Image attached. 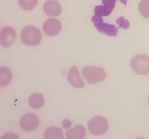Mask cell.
Instances as JSON below:
<instances>
[{
	"label": "cell",
	"instance_id": "obj_7",
	"mask_svg": "<svg viewBox=\"0 0 149 139\" xmlns=\"http://www.w3.org/2000/svg\"><path fill=\"white\" fill-rule=\"evenodd\" d=\"M16 32L13 28L6 26L0 31V44L4 48H8L13 44L16 39Z\"/></svg>",
	"mask_w": 149,
	"mask_h": 139
},
{
	"label": "cell",
	"instance_id": "obj_20",
	"mask_svg": "<svg viewBox=\"0 0 149 139\" xmlns=\"http://www.w3.org/2000/svg\"><path fill=\"white\" fill-rule=\"evenodd\" d=\"M0 139H19V137L14 133H11V132H8V133H4L2 136H1Z\"/></svg>",
	"mask_w": 149,
	"mask_h": 139
},
{
	"label": "cell",
	"instance_id": "obj_5",
	"mask_svg": "<svg viewBox=\"0 0 149 139\" xmlns=\"http://www.w3.org/2000/svg\"><path fill=\"white\" fill-rule=\"evenodd\" d=\"M92 22L95 27L97 28L100 33H105L109 36H116L118 33L119 28L116 27L114 25H111L109 23H103V19L102 16L98 14H95L92 17Z\"/></svg>",
	"mask_w": 149,
	"mask_h": 139
},
{
	"label": "cell",
	"instance_id": "obj_17",
	"mask_svg": "<svg viewBox=\"0 0 149 139\" xmlns=\"http://www.w3.org/2000/svg\"><path fill=\"white\" fill-rule=\"evenodd\" d=\"M116 1H118V0H102V3H103V5H104L109 11L112 12L113 10L114 9L115 6H116ZM119 1H120L124 5H126L128 0H119Z\"/></svg>",
	"mask_w": 149,
	"mask_h": 139
},
{
	"label": "cell",
	"instance_id": "obj_23",
	"mask_svg": "<svg viewBox=\"0 0 149 139\" xmlns=\"http://www.w3.org/2000/svg\"><path fill=\"white\" fill-rule=\"evenodd\" d=\"M148 104H149V98H148Z\"/></svg>",
	"mask_w": 149,
	"mask_h": 139
},
{
	"label": "cell",
	"instance_id": "obj_13",
	"mask_svg": "<svg viewBox=\"0 0 149 139\" xmlns=\"http://www.w3.org/2000/svg\"><path fill=\"white\" fill-rule=\"evenodd\" d=\"M13 74L9 67L6 66H1L0 67V85L6 86L12 81Z\"/></svg>",
	"mask_w": 149,
	"mask_h": 139
},
{
	"label": "cell",
	"instance_id": "obj_10",
	"mask_svg": "<svg viewBox=\"0 0 149 139\" xmlns=\"http://www.w3.org/2000/svg\"><path fill=\"white\" fill-rule=\"evenodd\" d=\"M43 10L47 15L58 17L61 14L62 7L56 0H47L44 4Z\"/></svg>",
	"mask_w": 149,
	"mask_h": 139
},
{
	"label": "cell",
	"instance_id": "obj_3",
	"mask_svg": "<svg viewBox=\"0 0 149 139\" xmlns=\"http://www.w3.org/2000/svg\"><path fill=\"white\" fill-rule=\"evenodd\" d=\"M87 127L91 134L94 136H102L109 130V122L105 117L96 116L89 121Z\"/></svg>",
	"mask_w": 149,
	"mask_h": 139
},
{
	"label": "cell",
	"instance_id": "obj_18",
	"mask_svg": "<svg viewBox=\"0 0 149 139\" xmlns=\"http://www.w3.org/2000/svg\"><path fill=\"white\" fill-rule=\"evenodd\" d=\"M95 14H98L100 16H109L111 14V12L109 11L104 5H97L95 7Z\"/></svg>",
	"mask_w": 149,
	"mask_h": 139
},
{
	"label": "cell",
	"instance_id": "obj_16",
	"mask_svg": "<svg viewBox=\"0 0 149 139\" xmlns=\"http://www.w3.org/2000/svg\"><path fill=\"white\" fill-rule=\"evenodd\" d=\"M138 10L143 17L149 18V0H142L140 1Z\"/></svg>",
	"mask_w": 149,
	"mask_h": 139
},
{
	"label": "cell",
	"instance_id": "obj_2",
	"mask_svg": "<svg viewBox=\"0 0 149 139\" xmlns=\"http://www.w3.org/2000/svg\"><path fill=\"white\" fill-rule=\"evenodd\" d=\"M84 79L90 84H96L102 82L106 78V72L103 67L95 66L84 67L81 70Z\"/></svg>",
	"mask_w": 149,
	"mask_h": 139
},
{
	"label": "cell",
	"instance_id": "obj_8",
	"mask_svg": "<svg viewBox=\"0 0 149 139\" xmlns=\"http://www.w3.org/2000/svg\"><path fill=\"white\" fill-rule=\"evenodd\" d=\"M42 28L47 36H55L61 32L62 24L58 19L49 18L44 23Z\"/></svg>",
	"mask_w": 149,
	"mask_h": 139
},
{
	"label": "cell",
	"instance_id": "obj_14",
	"mask_svg": "<svg viewBox=\"0 0 149 139\" xmlns=\"http://www.w3.org/2000/svg\"><path fill=\"white\" fill-rule=\"evenodd\" d=\"M45 98L40 94H33L29 96V104L33 109H38L42 108L45 104Z\"/></svg>",
	"mask_w": 149,
	"mask_h": 139
},
{
	"label": "cell",
	"instance_id": "obj_22",
	"mask_svg": "<svg viewBox=\"0 0 149 139\" xmlns=\"http://www.w3.org/2000/svg\"><path fill=\"white\" fill-rule=\"evenodd\" d=\"M135 139H146V138H137Z\"/></svg>",
	"mask_w": 149,
	"mask_h": 139
},
{
	"label": "cell",
	"instance_id": "obj_9",
	"mask_svg": "<svg viewBox=\"0 0 149 139\" xmlns=\"http://www.w3.org/2000/svg\"><path fill=\"white\" fill-rule=\"evenodd\" d=\"M68 82L69 83L70 85L77 88H82L85 85L84 81L81 80L78 67L77 66L72 67L68 70Z\"/></svg>",
	"mask_w": 149,
	"mask_h": 139
},
{
	"label": "cell",
	"instance_id": "obj_11",
	"mask_svg": "<svg viewBox=\"0 0 149 139\" xmlns=\"http://www.w3.org/2000/svg\"><path fill=\"white\" fill-rule=\"evenodd\" d=\"M87 135L86 129L81 125H76L65 133L66 139H84Z\"/></svg>",
	"mask_w": 149,
	"mask_h": 139
},
{
	"label": "cell",
	"instance_id": "obj_21",
	"mask_svg": "<svg viewBox=\"0 0 149 139\" xmlns=\"http://www.w3.org/2000/svg\"><path fill=\"white\" fill-rule=\"evenodd\" d=\"M66 121H67V120H64L63 122V126L64 127V128H68V127L71 125V121H69V120H68V122H66Z\"/></svg>",
	"mask_w": 149,
	"mask_h": 139
},
{
	"label": "cell",
	"instance_id": "obj_19",
	"mask_svg": "<svg viewBox=\"0 0 149 139\" xmlns=\"http://www.w3.org/2000/svg\"><path fill=\"white\" fill-rule=\"evenodd\" d=\"M116 23L119 24V28L124 29H128L130 28V22L125 20L124 17H121L116 20Z\"/></svg>",
	"mask_w": 149,
	"mask_h": 139
},
{
	"label": "cell",
	"instance_id": "obj_6",
	"mask_svg": "<svg viewBox=\"0 0 149 139\" xmlns=\"http://www.w3.org/2000/svg\"><path fill=\"white\" fill-rule=\"evenodd\" d=\"M39 125V120L36 114L28 113L24 114L20 120V125L25 131H33Z\"/></svg>",
	"mask_w": 149,
	"mask_h": 139
},
{
	"label": "cell",
	"instance_id": "obj_15",
	"mask_svg": "<svg viewBox=\"0 0 149 139\" xmlns=\"http://www.w3.org/2000/svg\"><path fill=\"white\" fill-rule=\"evenodd\" d=\"M38 0H18V4L24 10H32L36 7Z\"/></svg>",
	"mask_w": 149,
	"mask_h": 139
},
{
	"label": "cell",
	"instance_id": "obj_12",
	"mask_svg": "<svg viewBox=\"0 0 149 139\" xmlns=\"http://www.w3.org/2000/svg\"><path fill=\"white\" fill-rule=\"evenodd\" d=\"M45 139H64L63 133L61 128L55 126H52L48 128L45 132Z\"/></svg>",
	"mask_w": 149,
	"mask_h": 139
},
{
	"label": "cell",
	"instance_id": "obj_4",
	"mask_svg": "<svg viewBox=\"0 0 149 139\" xmlns=\"http://www.w3.org/2000/svg\"><path fill=\"white\" fill-rule=\"evenodd\" d=\"M132 70L140 75H145L149 72V57L146 54H137L130 62Z\"/></svg>",
	"mask_w": 149,
	"mask_h": 139
},
{
	"label": "cell",
	"instance_id": "obj_1",
	"mask_svg": "<svg viewBox=\"0 0 149 139\" xmlns=\"http://www.w3.org/2000/svg\"><path fill=\"white\" fill-rule=\"evenodd\" d=\"M20 39L26 46H35L39 44L42 39V35L37 28L34 26H27L21 31Z\"/></svg>",
	"mask_w": 149,
	"mask_h": 139
}]
</instances>
